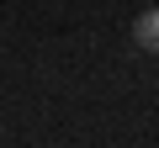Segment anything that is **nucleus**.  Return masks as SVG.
Instances as JSON below:
<instances>
[{
    "mask_svg": "<svg viewBox=\"0 0 159 148\" xmlns=\"http://www.w3.org/2000/svg\"><path fill=\"white\" fill-rule=\"evenodd\" d=\"M133 42H138L143 53H159V6H148V11L133 21Z\"/></svg>",
    "mask_w": 159,
    "mask_h": 148,
    "instance_id": "nucleus-1",
    "label": "nucleus"
}]
</instances>
